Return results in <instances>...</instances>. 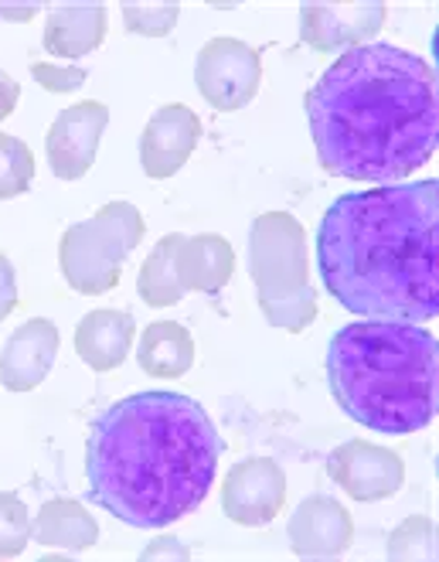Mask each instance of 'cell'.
I'll use <instances>...</instances> for the list:
<instances>
[{
    "mask_svg": "<svg viewBox=\"0 0 439 562\" xmlns=\"http://www.w3.org/2000/svg\"><path fill=\"white\" fill-rule=\"evenodd\" d=\"M18 307V277H14V262L0 252V321L11 317Z\"/></svg>",
    "mask_w": 439,
    "mask_h": 562,
    "instance_id": "cell-27",
    "label": "cell"
},
{
    "mask_svg": "<svg viewBox=\"0 0 439 562\" xmlns=\"http://www.w3.org/2000/svg\"><path fill=\"white\" fill-rule=\"evenodd\" d=\"M194 82L212 110L235 113V110L249 106L259 92L262 55H259V48H252L239 38L218 35L198 52Z\"/></svg>",
    "mask_w": 439,
    "mask_h": 562,
    "instance_id": "cell-7",
    "label": "cell"
},
{
    "mask_svg": "<svg viewBox=\"0 0 439 562\" xmlns=\"http://www.w3.org/2000/svg\"><path fill=\"white\" fill-rule=\"evenodd\" d=\"M286 536L300 559H334L351 549L354 518L341 502L327 498V494H311L290 515Z\"/></svg>",
    "mask_w": 439,
    "mask_h": 562,
    "instance_id": "cell-13",
    "label": "cell"
},
{
    "mask_svg": "<svg viewBox=\"0 0 439 562\" xmlns=\"http://www.w3.org/2000/svg\"><path fill=\"white\" fill-rule=\"evenodd\" d=\"M249 277L266 324L300 335L317 321L307 233L290 212H262L249 228Z\"/></svg>",
    "mask_w": 439,
    "mask_h": 562,
    "instance_id": "cell-5",
    "label": "cell"
},
{
    "mask_svg": "<svg viewBox=\"0 0 439 562\" xmlns=\"http://www.w3.org/2000/svg\"><path fill=\"white\" fill-rule=\"evenodd\" d=\"M286 505V474L273 457H246L222 481V512L235 525H269Z\"/></svg>",
    "mask_w": 439,
    "mask_h": 562,
    "instance_id": "cell-10",
    "label": "cell"
},
{
    "mask_svg": "<svg viewBox=\"0 0 439 562\" xmlns=\"http://www.w3.org/2000/svg\"><path fill=\"white\" fill-rule=\"evenodd\" d=\"M58 358V327L48 317L24 321L0 351V382L8 392L38 389Z\"/></svg>",
    "mask_w": 439,
    "mask_h": 562,
    "instance_id": "cell-14",
    "label": "cell"
},
{
    "mask_svg": "<svg viewBox=\"0 0 439 562\" xmlns=\"http://www.w3.org/2000/svg\"><path fill=\"white\" fill-rule=\"evenodd\" d=\"M436 335L409 321H358L327 345V385L348 419L375 434H419L436 419Z\"/></svg>",
    "mask_w": 439,
    "mask_h": 562,
    "instance_id": "cell-4",
    "label": "cell"
},
{
    "mask_svg": "<svg viewBox=\"0 0 439 562\" xmlns=\"http://www.w3.org/2000/svg\"><path fill=\"white\" fill-rule=\"evenodd\" d=\"M320 168L348 181H398L432 160L439 92L432 65L389 42L348 48L307 92Z\"/></svg>",
    "mask_w": 439,
    "mask_h": 562,
    "instance_id": "cell-1",
    "label": "cell"
},
{
    "mask_svg": "<svg viewBox=\"0 0 439 562\" xmlns=\"http://www.w3.org/2000/svg\"><path fill=\"white\" fill-rule=\"evenodd\" d=\"M436 233V178L348 191L317 228L320 280L351 314L426 324L439 314Z\"/></svg>",
    "mask_w": 439,
    "mask_h": 562,
    "instance_id": "cell-3",
    "label": "cell"
},
{
    "mask_svg": "<svg viewBox=\"0 0 439 562\" xmlns=\"http://www.w3.org/2000/svg\"><path fill=\"white\" fill-rule=\"evenodd\" d=\"M140 369L150 379H181L194 366V338L178 321H154L144 327L137 348Z\"/></svg>",
    "mask_w": 439,
    "mask_h": 562,
    "instance_id": "cell-18",
    "label": "cell"
},
{
    "mask_svg": "<svg viewBox=\"0 0 439 562\" xmlns=\"http://www.w3.org/2000/svg\"><path fill=\"white\" fill-rule=\"evenodd\" d=\"M31 539L48 549H69L86 552L99 539V525L76 498H52L42 505L35 525H31Z\"/></svg>",
    "mask_w": 439,
    "mask_h": 562,
    "instance_id": "cell-19",
    "label": "cell"
},
{
    "mask_svg": "<svg viewBox=\"0 0 439 562\" xmlns=\"http://www.w3.org/2000/svg\"><path fill=\"white\" fill-rule=\"evenodd\" d=\"M106 38V4H55L42 45L58 58H82Z\"/></svg>",
    "mask_w": 439,
    "mask_h": 562,
    "instance_id": "cell-17",
    "label": "cell"
},
{
    "mask_svg": "<svg viewBox=\"0 0 439 562\" xmlns=\"http://www.w3.org/2000/svg\"><path fill=\"white\" fill-rule=\"evenodd\" d=\"M235 273V249L225 236H181L175 252V277L181 293H218Z\"/></svg>",
    "mask_w": 439,
    "mask_h": 562,
    "instance_id": "cell-15",
    "label": "cell"
},
{
    "mask_svg": "<svg viewBox=\"0 0 439 562\" xmlns=\"http://www.w3.org/2000/svg\"><path fill=\"white\" fill-rule=\"evenodd\" d=\"M133 338H137V321H133L126 311L99 307L79 321L76 351L92 372H113L126 361Z\"/></svg>",
    "mask_w": 439,
    "mask_h": 562,
    "instance_id": "cell-16",
    "label": "cell"
},
{
    "mask_svg": "<svg viewBox=\"0 0 439 562\" xmlns=\"http://www.w3.org/2000/svg\"><path fill=\"white\" fill-rule=\"evenodd\" d=\"M327 474L354 502H385L405 484V460L371 440H348L327 457Z\"/></svg>",
    "mask_w": 439,
    "mask_h": 562,
    "instance_id": "cell-11",
    "label": "cell"
},
{
    "mask_svg": "<svg viewBox=\"0 0 439 562\" xmlns=\"http://www.w3.org/2000/svg\"><path fill=\"white\" fill-rule=\"evenodd\" d=\"M31 542V515L14 491H0V559H14Z\"/></svg>",
    "mask_w": 439,
    "mask_h": 562,
    "instance_id": "cell-24",
    "label": "cell"
},
{
    "mask_svg": "<svg viewBox=\"0 0 439 562\" xmlns=\"http://www.w3.org/2000/svg\"><path fill=\"white\" fill-rule=\"evenodd\" d=\"M184 233H167L154 249L150 256L144 259L140 267V277H137V293L147 307H175L184 301V293L178 286V277H175V252H178V243H181Z\"/></svg>",
    "mask_w": 439,
    "mask_h": 562,
    "instance_id": "cell-20",
    "label": "cell"
},
{
    "mask_svg": "<svg viewBox=\"0 0 439 562\" xmlns=\"http://www.w3.org/2000/svg\"><path fill=\"white\" fill-rule=\"evenodd\" d=\"M106 126H110V106L95 103V99H86V103L61 110L45 137L52 175L61 181L86 178L95 164V150L106 134Z\"/></svg>",
    "mask_w": 439,
    "mask_h": 562,
    "instance_id": "cell-9",
    "label": "cell"
},
{
    "mask_svg": "<svg viewBox=\"0 0 439 562\" xmlns=\"http://www.w3.org/2000/svg\"><path fill=\"white\" fill-rule=\"evenodd\" d=\"M38 11H42L38 4H4L0 8V18L4 21H31Z\"/></svg>",
    "mask_w": 439,
    "mask_h": 562,
    "instance_id": "cell-29",
    "label": "cell"
},
{
    "mask_svg": "<svg viewBox=\"0 0 439 562\" xmlns=\"http://www.w3.org/2000/svg\"><path fill=\"white\" fill-rule=\"evenodd\" d=\"M18 95H21V86L0 69V120H8L18 106Z\"/></svg>",
    "mask_w": 439,
    "mask_h": 562,
    "instance_id": "cell-28",
    "label": "cell"
},
{
    "mask_svg": "<svg viewBox=\"0 0 439 562\" xmlns=\"http://www.w3.org/2000/svg\"><path fill=\"white\" fill-rule=\"evenodd\" d=\"M218 457V429L191 395L133 392L92 419L89 502L130 528H171L209 498Z\"/></svg>",
    "mask_w": 439,
    "mask_h": 562,
    "instance_id": "cell-2",
    "label": "cell"
},
{
    "mask_svg": "<svg viewBox=\"0 0 439 562\" xmlns=\"http://www.w3.org/2000/svg\"><path fill=\"white\" fill-rule=\"evenodd\" d=\"M157 559H191V549L175 536V532H160L140 555V562H157Z\"/></svg>",
    "mask_w": 439,
    "mask_h": 562,
    "instance_id": "cell-26",
    "label": "cell"
},
{
    "mask_svg": "<svg viewBox=\"0 0 439 562\" xmlns=\"http://www.w3.org/2000/svg\"><path fill=\"white\" fill-rule=\"evenodd\" d=\"M144 233L147 222L140 209L130 202H106L92 218L69 225L58 246L65 283L82 296L110 293L120 283L126 259L140 246Z\"/></svg>",
    "mask_w": 439,
    "mask_h": 562,
    "instance_id": "cell-6",
    "label": "cell"
},
{
    "mask_svg": "<svg viewBox=\"0 0 439 562\" xmlns=\"http://www.w3.org/2000/svg\"><path fill=\"white\" fill-rule=\"evenodd\" d=\"M31 76L45 92H76L86 82V69L79 65H52V61H35Z\"/></svg>",
    "mask_w": 439,
    "mask_h": 562,
    "instance_id": "cell-25",
    "label": "cell"
},
{
    "mask_svg": "<svg viewBox=\"0 0 439 562\" xmlns=\"http://www.w3.org/2000/svg\"><path fill=\"white\" fill-rule=\"evenodd\" d=\"M389 559H436V528L429 515L405 518L389 536Z\"/></svg>",
    "mask_w": 439,
    "mask_h": 562,
    "instance_id": "cell-22",
    "label": "cell"
},
{
    "mask_svg": "<svg viewBox=\"0 0 439 562\" xmlns=\"http://www.w3.org/2000/svg\"><path fill=\"white\" fill-rule=\"evenodd\" d=\"M201 140V120L191 106L171 103L160 106L140 134V164L144 175L154 181L175 178L191 160L194 147Z\"/></svg>",
    "mask_w": 439,
    "mask_h": 562,
    "instance_id": "cell-12",
    "label": "cell"
},
{
    "mask_svg": "<svg viewBox=\"0 0 439 562\" xmlns=\"http://www.w3.org/2000/svg\"><path fill=\"white\" fill-rule=\"evenodd\" d=\"M389 21L382 0H311L300 4V38L314 52L358 48L375 38Z\"/></svg>",
    "mask_w": 439,
    "mask_h": 562,
    "instance_id": "cell-8",
    "label": "cell"
},
{
    "mask_svg": "<svg viewBox=\"0 0 439 562\" xmlns=\"http://www.w3.org/2000/svg\"><path fill=\"white\" fill-rule=\"evenodd\" d=\"M35 181V154L11 134H0V198H18Z\"/></svg>",
    "mask_w": 439,
    "mask_h": 562,
    "instance_id": "cell-21",
    "label": "cell"
},
{
    "mask_svg": "<svg viewBox=\"0 0 439 562\" xmlns=\"http://www.w3.org/2000/svg\"><path fill=\"white\" fill-rule=\"evenodd\" d=\"M120 11H123V24L130 35H140V38L171 35L181 18V4H175V0L171 4H137V0H130Z\"/></svg>",
    "mask_w": 439,
    "mask_h": 562,
    "instance_id": "cell-23",
    "label": "cell"
}]
</instances>
